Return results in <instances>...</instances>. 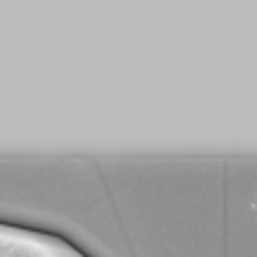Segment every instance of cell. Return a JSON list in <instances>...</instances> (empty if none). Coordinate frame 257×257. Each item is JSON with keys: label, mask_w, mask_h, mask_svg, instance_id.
<instances>
[]
</instances>
